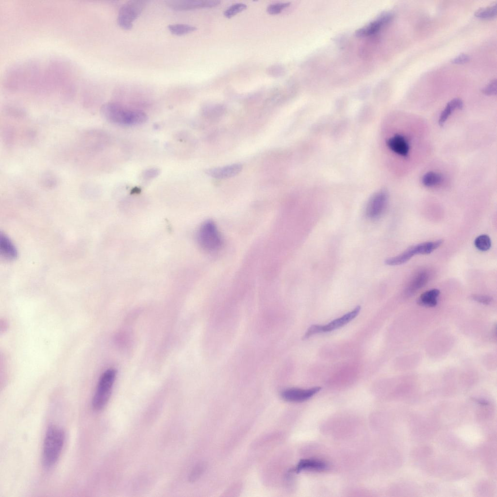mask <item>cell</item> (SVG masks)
<instances>
[{
  "mask_svg": "<svg viewBox=\"0 0 497 497\" xmlns=\"http://www.w3.org/2000/svg\"><path fill=\"white\" fill-rule=\"evenodd\" d=\"M392 18L393 15L391 13H384L366 26L357 30L356 34L362 37L373 35L377 33L384 25L389 22Z\"/></svg>",
  "mask_w": 497,
  "mask_h": 497,
  "instance_id": "obj_11",
  "label": "cell"
},
{
  "mask_svg": "<svg viewBox=\"0 0 497 497\" xmlns=\"http://www.w3.org/2000/svg\"><path fill=\"white\" fill-rule=\"evenodd\" d=\"M224 113V109L221 106H208L203 110L204 115L209 118L217 119Z\"/></svg>",
  "mask_w": 497,
  "mask_h": 497,
  "instance_id": "obj_24",
  "label": "cell"
},
{
  "mask_svg": "<svg viewBox=\"0 0 497 497\" xmlns=\"http://www.w3.org/2000/svg\"><path fill=\"white\" fill-rule=\"evenodd\" d=\"M321 390L320 387L303 389L292 388L283 390L281 394L282 398L290 402H302L305 401L316 394Z\"/></svg>",
  "mask_w": 497,
  "mask_h": 497,
  "instance_id": "obj_9",
  "label": "cell"
},
{
  "mask_svg": "<svg viewBox=\"0 0 497 497\" xmlns=\"http://www.w3.org/2000/svg\"><path fill=\"white\" fill-rule=\"evenodd\" d=\"M430 274L428 271L422 270L418 272L411 280L406 290V293L410 296L423 287L428 282Z\"/></svg>",
  "mask_w": 497,
  "mask_h": 497,
  "instance_id": "obj_15",
  "label": "cell"
},
{
  "mask_svg": "<svg viewBox=\"0 0 497 497\" xmlns=\"http://www.w3.org/2000/svg\"><path fill=\"white\" fill-rule=\"evenodd\" d=\"M497 14L496 4L485 7L481 8L477 10L475 13L476 17L481 18H490L493 17Z\"/></svg>",
  "mask_w": 497,
  "mask_h": 497,
  "instance_id": "obj_23",
  "label": "cell"
},
{
  "mask_svg": "<svg viewBox=\"0 0 497 497\" xmlns=\"http://www.w3.org/2000/svg\"><path fill=\"white\" fill-rule=\"evenodd\" d=\"M327 466L325 463L320 460L304 459L299 461L293 471L297 473L305 470L321 471L325 469Z\"/></svg>",
  "mask_w": 497,
  "mask_h": 497,
  "instance_id": "obj_16",
  "label": "cell"
},
{
  "mask_svg": "<svg viewBox=\"0 0 497 497\" xmlns=\"http://www.w3.org/2000/svg\"><path fill=\"white\" fill-rule=\"evenodd\" d=\"M160 173V170L156 168H151L146 170L143 173V177L146 179H150L156 177Z\"/></svg>",
  "mask_w": 497,
  "mask_h": 497,
  "instance_id": "obj_29",
  "label": "cell"
},
{
  "mask_svg": "<svg viewBox=\"0 0 497 497\" xmlns=\"http://www.w3.org/2000/svg\"><path fill=\"white\" fill-rule=\"evenodd\" d=\"M243 166L234 163L223 166L207 169L205 173L209 176L218 179H226L234 177L241 172Z\"/></svg>",
  "mask_w": 497,
  "mask_h": 497,
  "instance_id": "obj_10",
  "label": "cell"
},
{
  "mask_svg": "<svg viewBox=\"0 0 497 497\" xmlns=\"http://www.w3.org/2000/svg\"><path fill=\"white\" fill-rule=\"evenodd\" d=\"M170 32L176 35H182L195 31L196 27L186 24H173L167 26Z\"/></svg>",
  "mask_w": 497,
  "mask_h": 497,
  "instance_id": "obj_19",
  "label": "cell"
},
{
  "mask_svg": "<svg viewBox=\"0 0 497 497\" xmlns=\"http://www.w3.org/2000/svg\"><path fill=\"white\" fill-rule=\"evenodd\" d=\"M423 254L422 244L412 246L400 254L385 260V264L389 265H398L406 263L414 255Z\"/></svg>",
  "mask_w": 497,
  "mask_h": 497,
  "instance_id": "obj_12",
  "label": "cell"
},
{
  "mask_svg": "<svg viewBox=\"0 0 497 497\" xmlns=\"http://www.w3.org/2000/svg\"><path fill=\"white\" fill-rule=\"evenodd\" d=\"M474 244L476 248L482 251H485L490 249L491 246V241L489 236L486 234H482L478 236L475 240Z\"/></svg>",
  "mask_w": 497,
  "mask_h": 497,
  "instance_id": "obj_22",
  "label": "cell"
},
{
  "mask_svg": "<svg viewBox=\"0 0 497 497\" xmlns=\"http://www.w3.org/2000/svg\"><path fill=\"white\" fill-rule=\"evenodd\" d=\"M482 92L487 95H495L497 94V80L492 81L487 86L482 89Z\"/></svg>",
  "mask_w": 497,
  "mask_h": 497,
  "instance_id": "obj_27",
  "label": "cell"
},
{
  "mask_svg": "<svg viewBox=\"0 0 497 497\" xmlns=\"http://www.w3.org/2000/svg\"><path fill=\"white\" fill-rule=\"evenodd\" d=\"M388 202L386 191H381L374 194L368 201L366 208V216L371 220L380 218L384 213Z\"/></svg>",
  "mask_w": 497,
  "mask_h": 497,
  "instance_id": "obj_7",
  "label": "cell"
},
{
  "mask_svg": "<svg viewBox=\"0 0 497 497\" xmlns=\"http://www.w3.org/2000/svg\"><path fill=\"white\" fill-rule=\"evenodd\" d=\"M471 298L473 300L485 305L489 304L492 300L491 297L485 295H473Z\"/></svg>",
  "mask_w": 497,
  "mask_h": 497,
  "instance_id": "obj_28",
  "label": "cell"
},
{
  "mask_svg": "<svg viewBox=\"0 0 497 497\" xmlns=\"http://www.w3.org/2000/svg\"><path fill=\"white\" fill-rule=\"evenodd\" d=\"M246 4L242 3H237L230 6L224 12L225 17L230 18L236 14L244 11L247 8Z\"/></svg>",
  "mask_w": 497,
  "mask_h": 497,
  "instance_id": "obj_25",
  "label": "cell"
},
{
  "mask_svg": "<svg viewBox=\"0 0 497 497\" xmlns=\"http://www.w3.org/2000/svg\"><path fill=\"white\" fill-rule=\"evenodd\" d=\"M100 112L107 120L120 125H138L145 123L148 119L147 115L142 111L126 108L113 102L102 105Z\"/></svg>",
  "mask_w": 497,
  "mask_h": 497,
  "instance_id": "obj_1",
  "label": "cell"
},
{
  "mask_svg": "<svg viewBox=\"0 0 497 497\" xmlns=\"http://www.w3.org/2000/svg\"><path fill=\"white\" fill-rule=\"evenodd\" d=\"M199 244L208 251H214L221 248L223 239L216 225L212 221H206L200 227L197 234Z\"/></svg>",
  "mask_w": 497,
  "mask_h": 497,
  "instance_id": "obj_4",
  "label": "cell"
},
{
  "mask_svg": "<svg viewBox=\"0 0 497 497\" xmlns=\"http://www.w3.org/2000/svg\"><path fill=\"white\" fill-rule=\"evenodd\" d=\"M440 291L437 289L429 290L422 293L418 299V303L422 306L432 307L436 306Z\"/></svg>",
  "mask_w": 497,
  "mask_h": 497,
  "instance_id": "obj_18",
  "label": "cell"
},
{
  "mask_svg": "<svg viewBox=\"0 0 497 497\" xmlns=\"http://www.w3.org/2000/svg\"><path fill=\"white\" fill-rule=\"evenodd\" d=\"M290 5L289 2H279L271 4L267 8V12L271 15H277Z\"/></svg>",
  "mask_w": 497,
  "mask_h": 497,
  "instance_id": "obj_26",
  "label": "cell"
},
{
  "mask_svg": "<svg viewBox=\"0 0 497 497\" xmlns=\"http://www.w3.org/2000/svg\"><path fill=\"white\" fill-rule=\"evenodd\" d=\"M463 107V101L459 98H455L449 101L440 115L438 120L439 125L443 126L444 125L445 122L454 110L461 109Z\"/></svg>",
  "mask_w": 497,
  "mask_h": 497,
  "instance_id": "obj_17",
  "label": "cell"
},
{
  "mask_svg": "<svg viewBox=\"0 0 497 497\" xmlns=\"http://www.w3.org/2000/svg\"><path fill=\"white\" fill-rule=\"evenodd\" d=\"M40 184L46 188H52L57 184V176L50 171H46L42 173L39 179Z\"/></svg>",
  "mask_w": 497,
  "mask_h": 497,
  "instance_id": "obj_20",
  "label": "cell"
},
{
  "mask_svg": "<svg viewBox=\"0 0 497 497\" xmlns=\"http://www.w3.org/2000/svg\"><path fill=\"white\" fill-rule=\"evenodd\" d=\"M220 2V1L216 0H168L166 3L174 10L182 11L215 7Z\"/></svg>",
  "mask_w": 497,
  "mask_h": 497,
  "instance_id": "obj_8",
  "label": "cell"
},
{
  "mask_svg": "<svg viewBox=\"0 0 497 497\" xmlns=\"http://www.w3.org/2000/svg\"><path fill=\"white\" fill-rule=\"evenodd\" d=\"M469 59L470 57L467 54L462 53L453 58L451 62L453 64H462L467 62Z\"/></svg>",
  "mask_w": 497,
  "mask_h": 497,
  "instance_id": "obj_30",
  "label": "cell"
},
{
  "mask_svg": "<svg viewBox=\"0 0 497 497\" xmlns=\"http://www.w3.org/2000/svg\"><path fill=\"white\" fill-rule=\"evenodd\" d=\"M442 181V175L438 173L430 171L427 172L422 177V182L424 185L431 187L439 184Z\"/></svg>",
  "mask_w": 497,
  "mask_h": 497,
  "instance_id": "obj_21",
  "label": "cell"
},
{
  "mask_svg": "<svg viewBox=\"0 0 497 497\" xmlns=\"http://www.w3.org/2000/svg\"><path fill=\"white\" fill-rule=\"evenodd\" d=\"M116 371L113 368L105 370L101 375L92 398V407L100 410L107 403L111 395Z\"/></svg>",
  "mask_w": 497,
  "mask_h": 497,
  "instance_id": "obj_3",
  "label": "cell"
},
{
  "mask_svg": "<svg viewBox=\"0 0 497 497\" xmlns=\"http://www.w3.org/2000/svg\"><path fill=\"white\" fill-rule=\"evenodd\" d=\"M0 252L1 256L8 261H13L17 257V251L9 238L4 234L0 235Z\"/></svg>",
  "mask_w": 497,
  "mask_h": 497,
  "instance_id": "obj_14",
  "label": "cell"
},
{
  "mask_svg": "<svg viewBox=\"0 0 497 497\" xmlns=\"http://www.w3.org/2000/svg\"><path fill=\"white\" fill-rule=\"evenodd\" d=\"M65 433L63 430L55 426H50L45 435L43 447L42 463L49 468L57 461L65 442Z\"/></svg>",
  "mask_w": 497,
  "mask_h": 497,
  "instance_id": "obj_2",
  "label": "cell"
},
{
  "mask_svg": "<svg viewBox=\"0 0 497 497\" xmlns=\"http://www.w3.org/2000/svg\"><path fill=\"white\" fill-rule=\"evenodd\" d=\"M360 310L361 306H357L352 311L332 320L326 325H312L303 335V339H306L316 333L330 332L343 327L355 318Z\"/></svg>",
  "mask_w": 497,
  "mask_h": 497,
  "instance_id": "obj_6",
  "label": "cell"
},
{
  "mask_svg": "<svg viewBox=\"0 0 497 497\" xmlns=\"http://www.w3.org/2000/svg\"><path fill=\"white\" fill-rule=\"evenodd\" d=\"M389 148L396 153L407 156L409 150V144L405 138L400 134H396L387 141Z\"/></svg>",
  "mask_w": 497,
  "mask_h": 497,
  "instance_id": "obj_13",
  "label": "cell"
},
{
  "mask_svg": "<svg viewBox=\"0 0 497 497\" xmlns=\"http://www.w3.org/2000/svg\"><path fill=\"white\" fill-rule=\"evenodd\" d=\"M144 0H131L125 2L120 8L117 21L123 29H131L135 20L139 17L146 6Z\"/></svg>",
  "mask_w": 497,
  "mask_h": 497,
  "instance_id": "obj_5",
  "label": "cell"
}]
</instances>
